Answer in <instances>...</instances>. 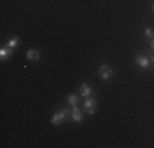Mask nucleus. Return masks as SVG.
Returning a JSON list of instances; mask_svg holds the SVG:
<instances>
[{
	"mask_svg": "<svg viewBox=\"0 0 154 148\" xmlns=\"http://www.w3.org/2000/svg\"><path fill=\"white\" fill-rule=\"evenodd\" d=\"M69 114H71V110H69V109H62V110H59V112L54 114V115L49 118V122H51L53 125H61L62 122H64L66 118L69 117Z\"/></svg>",
	"mask_w": 154,
	"mask_h": 148,
	"instance_id": "nucleus-1",
	"label": "nucleus"
},
{
	"mask_svg": "<svg viewBox=\"0 0 154 148\" xmlns=\"http://www.w3.org/2000/svg\"><path fill=\"white\" fill-rule=\"evenodd\" d=\"M95 110H97V101L94 97H87L84 102V112L92 115V114H95Z\"/></svg>",
	"mask_w": 154,
	"mask_h": 148,
	"instance_id": "nucleus-2",
	"label": "nucleus"
},
{
	"mask_svg": "<svg viewBox=\"0 0 154 148\" xmlns=\"http://www.w3.org/2000/svg\"><path fill=\"white\" fill-rule=\"evenodd\" d=\"M98 74H100V77H102V79L108 81L110 77H112V74H113V69L110 68L108 64H102L100 68H98Z\"/></svg>",
	"mask_w": 154,
	"mask_h": 148,
	"instance_id": "nucleus-3",
	"label": "nucleus"
},
{
	"mask_svg": "<svg viewBox=\"0 0 154 148\" xmlns=\"http://www.w3.org/2000/svg\"><path fill=\"white\" fill-rule=\"evenodd\" d=\"M134 61H136V64L141 69H148L149 66H151V61H149L146 56H143V54H136V56H134Z\"/></svg>",
	"mask_w": 154,
	"mask_h": 148,
	"instance_id": "nucleus-4",
	"label": "nucleus"
},
{
	"mask_svg": "<svg viewBox=\"0 0 154 148\" xmlns=\"http://www.w3.org/2000/svg\"><path fill=\"white\" fill-rule=\"evenodd\" d=\"M71 118L74 122H82V112H80V109L77 105H72V109H71Z\"/></svg>",
	"mask_w": 154,
	"mask_h": 148,
	"instance_id": "nucleus-5",
	"label": "nucleus"
},
{
	"mask_svg": "<svg viewBox=\"0 0 154 148\" xmlns=\"http://www.w3.org/2000/svg\"><path fill=\"white\" fill-rule=\"evenodd\" d=\"M80 95H82L84 99L90 97V95H92V86H89V84H82V86H80Z\"/></svg>",
	"mask_w": 154,
	"mask_h": 148,
	"instance_id": "nucleus-6",
	"label": "nucleus"
},
{
	"mask_svg": "<svg viewBox=\"0 0 154 148\" xmlns=\"http://www.w3.org/2000/svg\"><path fill=\"white\" fill-rule=\"evenodd\" d=\"M39 56H41V54H39V51H36V50H28L26 51V58L30 59V61H38Z\"/></svg>",
	"mask_w": 154,
	"mask_h": 148,
	"instance_id": "nucleus-7",
	"label": "nucleus"
},
{
	"mask_svg": "<svg viewBox=\"0 0 154 148\" xmlns=\"http://www.w3.org/2000/svg\"><path fill=\"white\" fill-rule=\"evenodd\" d=\"M10 56H12V50H10L8 46H5V48L0 50V59H2V61H5V59L10 58Z\"/></svg>",
	"mask_w": 154,
	"mask_h": 148,
	"instance_id": "nucleus-8",
	"label": "nucleus"
},
{
	"mask_svg": "<svg viewBox=\"0 0 154 148\" xmlns=\"http://www.w3.org/2000/svg\"><path fill=\"white\" fill-rule=\"evenodd\" d=\"M18 43H20V40H18L17 36H13V38H10L8 41H7V46H8L10 50H13V48L18 46Z\"/></svg>",
	"mask_w": 154,
	"mask_h": 148,
	"instance_id": "nucleus-9",
	"label": "nucleus"
},
{
	"mask_svg": "<svg viewBox=\"0 0 154 148\" xmlns=\"http://www.w3.org/2000/svg\"><path fill=\"white\" fill-rule=\"evenodd\" d=\"M67 102L71 104V105H77V102H79V97H77L75 94H71V95H67Z\"/></svg>",
	"mask_w": 154,
	"mask_h": 148,
	"instance_id": "nucleus-10",
	"label": "nucleus"
},
{
	"mask_svg": "<svg viewBox=\"0 0 154 148\" xmlns=\"http://www.w3.org/2000/svg\"><path fill=\"white\" fill-rule=\"evenodd\" d=\"M144 33H146V36H148V38H152V36H154V33H152V30H151V28H146V30H144Z\"/></svg>",
	"mask_w": 154,
	"mask_h": 148,
	"instance_id": "nucleus-11",
	"label": "nucleus"
},
{
	"mask_svg": "<svg viewBox=\"0 0 154 148\" xmlns=\"http://www.w3.org/2000/svg\"><path fill=\"white\" fill-rule=\"evenodd\" d=\"M151 48H152V50H154V36H152V38H151Z\"/></svg>",
	"mask_w": 154,
	"mask_h": 148,
	"instance_id": "nucleus-12",
	"label": "nucleus"
},
{
	"mask_svg": "<svg viewBox=\"0 0 154 148\" xmlns=\"http://www.w3.org/2000/svg\"><path fill=\"white\" fill-rule=\"evenodd\" d=\"M152 10H154V3H152Z\"/></svg>",
	"mask_w": 154,
	"mask_h": 148,
	"instance_id": "nucleus-13",
	"label": "nucleus"
},
{
	"mask_svg": "<svg viewBox=\"0 0 154 148\" xmlns=\"http://www.w3.org/2000/svg\"><path fill=\"white\" fill-rule=\"evenodd\" d=\"M152 63H154V56H152Z\"/></svg>",
	"mask_w": 154,
	"mask_h": 148,
	"instance_id": "nucleus-14",
	"label": "nucleus"
}]
</instances>
